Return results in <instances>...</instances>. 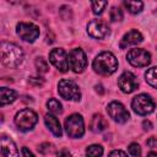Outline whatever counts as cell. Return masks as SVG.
Here are the masks:
<instances>
[{
	"instance_id": "6da1fadb",
	"label": "cell",
	"mask_w": 157,
	"mask_h": 157,
	"mask_svg": "<svg viewBox=\"0 0 157 157\" xmlns=\"http://www.w3.org/2000/svg\"><path fill=\"white\" fill-rule=\"evenodd\" d=\"M92 66L97 74H99L102 76H109L117 71L118 60H117L115 55L112 54L110 52H102L101 54H98L96 56Z\"/></svg>"
},
{
	"instance_id": "7a4b0ae2",
	"label": "cell",
	"mask_w": 157,
	"mask_h": 157,
	"mask_svg": "<svg viewBox=\"0 0 157 157\" xmlns=\"http://www.w3.org/2000/svg\"><path fill=\"white\" fill-rule=\"evenodd\" d=\"M0 53L1 61L7 67H17L23 60V50L13 43L1 42Z\"/></svg>"
},
{
	"instance_id": "3957f363",
	"label": "cell",
	"mask_w": 157,
	"mask_h": 157,
	"mask_svg": "<svg viewBox=\"0 0 157 157\" xmlns=\"http://www.w3.org/2000/svg\"><path fill=\"white\" fill-rule=\"evenodd\" d=\"M37 121H38L37 114L29 108H25L17 112L15 115V124L21 131L32 130L33 126L37 124Z\"/></svg>"
},
{
	"instance_id": "277c9868",
	"label": "cell",
	"mask_w": 157,
	"mask_h": 157,
	"mask_svg": "<svg viewBox=\"0 0 157 157\" xmlns=\"http://www.w3.org/2000/svg\"><path fill=\"white\" fill-rule=\"evenodd\" d=\"M59 94L66 101L78 102L81 99V91L78 86L71 80H61L58 83Z\"/></svg>"
},
{
	"instance_id": "5b68a950",
	"label": "cell",
	"mask_w": 157,
	"mask_h": 157,
	"mask_svg": "<svg viewBox=\"0 0 157 157\" xmlns=\"http://www.w3.org/2000/svg\"><path fill=\"white\" fill-rule=\"evenodd\" d=\"M131 107L136 114L147 115L155 110V102L148 94L141 93V94H137L136 97H134V99L131 102Z\"/></svg>"
},
{
	"instance_id": "8992f818",
	"label": "cell",
	"mask_w": 157,
	"mask_h": 157,
	"mask_svg": "<svg viewBox=\"0 0 157 157\" xmlns=\"http://www.w3.org/2000/svg\"><path fill=\"white\" fill-rule=\"evenodd\" d=\"M65 130L70 137L77 139L85 134V123L80 114H71L65 120Z\"/></svg>"
},
{
	"instance_id": "52a82bcc",
	"label": "cell",
	"mask_w": 157,
	"mask_h": 157,
	"mask_svg": "<svg viewBox=\"0 0 157 157\" xmlns=\"http://www.w3.org/2000/svg\"><path fill=\"white\" fill-rule=\"evenodd\" d=\"M87 66V58L82 49L75 48L69 53V67L76 72H82Z\"/></svg>"
},
{
	"instance_id": "ba28073f",
	"label": "cell",
	"mask_w": 157,
	"mask_h": 157,
	"mask_svg": "<svg viewBox=\"0 0 157 157\" xmlns=\"http://www.w3.org/2000/svg\"><path fill=\"white\" fill-rule=\"evenodd\" d=\"M16 32L26 42L33 43L39 37V27L31 22H18L16 26Z\"/></svg>"
},
{
	"instance_id": "9c48e42d",
	"label": "cell",
	"mask_w": 157,
	"mask_h": 157,
	"mask_svg": "<svg viewBox=\"0 0 157 157\" xmlns=\"http://www.w3.org/2000/svg\"><path fill=\"white\" fill-rule=\"evenodd\" d=\"M128 61L136 67H145L151 63V55L147 50L141 48L131 49L126 55Z\"/></svg>"
},
{
	"instance_id": "30bf717a",
	"label": "cell",
	"mask_w": 157,
	"mask_h": 157,
	"mask_svg": "<svg viewBox=\"0 0 157 157\" xmlns=\"http://www.w3.org/2000/svg\"><path fill=\"white\" fill-rule=\"evenodd\" d=\"M49 61L61 72L69 70V55L61 48H55L49 53Z\"/></svg>"
},
{
	"instance_id": "8fae6325",
	"label": "cell",
	"mask_w": 157,
	"mask_h": 157,
	"mask_svg": "<svg viewBox=\"0 0 157 157\" xmlns=\"http://www.w3.org/2000/svg\"><path fill=\"white\" fill-rule=\"evenodd\" d=\"M107 112H108L109 117H110L114 121L120 123V124L126 123V121L129 120V118H130L129 112L126 110V108H125L120 102H117V101H113V102H110V103L108 104Z\"/></svg>"
},
{
	"instance_id": "7c38bea8",
	"label": "cell",
	"mask_w": 157,
	"mask_h": 157,
	"mask_svg": "<svg viewBox=\"0 0 157 157\" xmlns=\"http://www.w3.org/2000/svg\"><path fill=\"white\" fill-rule=\"evenodd\" d=\"M118 86L124 93H131L139 87V81L132 72L125 71L119 76Z\"/></svg>"
},
{
	"instance_id": "4fadbf2b",
	"label": "cell",
	"mask_w": 157,
	"mask_h": 157,
	"mask_svg": "<svg viewBox=\"0 0 157 157\" xmlns=\"http://www.w3.org/2000/svg\"><path fill=\"white\" fill-rule=\"evenodd\" d=\"M87 33L97 39H103L109 34V27L102 20H92L87 25Z\"/></svg>"
},
{
	"instance_id": "5bb4252c",
	"label": "cell",
	"mask_w": 157,
	"mask_h": 157,
	"mask_svg": "<svg viewBox=\"0 0 157 157\" xmlns=\"http://www.w3.org/2000/svg\"><path fill=\"white\" fill-rule=\"evenodd\" d=\"M0 157H18L16 144L5 135L0 139Z\"/></svg>"
},
{
	"instance_id": "9a60e30c",
	"label": "cell",
	"mask_w": 157,
	"mask_h": 157,
	"mask_svg": "<svg viewBox=\"0 0 157 157\" xmlns=\"http://www.w3.org/2000/svg\"><path fill=\"white\" fill-rule=\"evenodd\" d=\"M142 39H144V37L137 29H131V31H129L128 33L124 34V37L120 42V48H126L129 45L139 44V43L142 42Z\"/></svg>"
},
{
	"instance_id": "2e32d148",
	"label": "cell",
	"mask_w": 157,
	"mask_h": 157,
	"mask_svg": "<svg viewBox=\"0 0 157 157\" xmlns=\"http://www.w3.org/2000/svg\"><path fill=\"white\" fill-rule=\"evenodd\" d=\"M44 121H45V125L48 126V129L58 137H61L63 135V130H61V126H60V121L58 120V118L53 114H47L44 117Z\"/></svg>"
},
{
	"instance_id": "e0dca14e",
	"label": "cell",
	"mask_w": 157,
	"mask_h": 157,
	"mask_svg": "<svg viewBox=\"0 0 157 157\" xmlns=\"http://www.w3.org/2000/svg\"><path fill=\"white\" fill-rule=\"evenodd\" d=\"M107 126H108V123L101 114H94L92 117L91 123H90V129L93 132H102L103 130L107 129Z\"/></svg>"
},
{
	"instance_id": "ac0fdd59",
	"label": "cell",
	"mask_w": 157,
	"mask_h": 157,
	"mask_svg": "<svg viewBox=\"0 0 157 157\" xmlns=\"http://www.w3.org/2000/svg\"><path fill=\"white\" fill-rule=\"evenodd\" d=\"M16 98H17L16 91H13L11 88H6V87L0 88V104L1 105H6L9 103H12Z\"/></svg>"
},
{
	"instance_id": "d6986e66",
	"label": "cell",
	"mask_w": 157,
	"mask_h": 157,
	"mask_svg": "<svg viewBox=\"0 0 157 157\" xmlns=\"http://www.w3.org/2000/svg\"><path fill=\"white\" fill-rule=\"evenodd\" d=\"M145 78L150 86L157 88V66L147 69V71L145 72Z\"/></svg>"
},
{
	"instance_id": "ffe728a7",
	"label": "cell",
	"mask_w": 157,
	"mask_h": 157,
	"mask_svg": "<svg viewBox=\"0 0 157 157\" xmlns=\"http://www.w3.org/2000/svg\"><path fill=\"white\" fill-rule=\"evenodd\" d=\"M124 5L131 13H139L144 7L142 1H124Z\"/></svg>"
},
{
	"instance_id": "44dd1931",
	"label": "cell",
	"mask_w": 157,
	"mask_h": 157,
	"mask_svg": "<svg viewBox=\"0 0 157 157\" xmlns=\"http://www.w3.org/2000/svg\"><path fill=\"white\" fill-rule=\"evenodd\" d=\"M47 107H48V110L50 113H54V114H60L63 112V107H61V103L55 99V98H50L48 102H47Z\"/></svg>"
},
{
	"instance_id": "7402d4cb",
	"label": "cell",
	"mask_w": 157,
	"mask_h": 157,
	"mask_svg": "<svg viewBox=\"0 0 157 157\" xmlns=\"http://www.w3.org/2000/svg\"><path fill=\"white\" fill-rule=\"evenodd\" d=\"M103 155V147L101 145H90L86 148V157H101Z\"/></svg>"
},
{
	"instance_id": "603a6c76",
	"label": "cell",
	"mask_w": 157,
	"mask_h": 157,
	"mask_svg": "<svg viewBox=\"0 0 157 157\" xmlns=\"http://www.w3.org/2000/svg\"><path fill=\"white\" fill-rule=\"evenodd\" d=\"M34 64H36V67H37V70L39 71V72H42V74H44V72H47L48 70H49V65H48V61L44 59V58H37L36 59V61H34Z\"/></svg>"
},
{
	"instance_id": "cb8c5ba5",
	"label": "cell",
	"mask_w": 157,
	"mask_h": 157,
	"mask_svg": "<svg viewBox=\"0 0 157 157\" xmlns=\"http://www.w3.org/2000/svg\"><path fill=\"white\" fill-rule=\"evenodd\" d=\"M107 5H108L107 1H93V2L91 4L92 11H93L94 15H101V13L103 12V10L105 9Z\"/></svg>"
},
{
	"instance_id": "d4e9b609",
	"label": "cell",
	"mask_w": 157,
	"mask_h": 157,
	"mask_svg": "<svg viewBox=\"0 0 157 157\" xmlns=\"http://www.w3.org/2000/svg\"><path fill=\"white\" fill-rule=\"evenodd\" d=\"M109 17H110V21H113V22L121 21L123 20V11L119 7L113 6L110 9V11H109Z\"/></svg>"
},
{
	"instance_id": "484cf974",
	"label": "cell",
	"mask_w": 157,
	"mask_h": 157,
	"mask_svg": "<svg viewBox=\"0 0 157 157\" xmlns=\"http://www.w3.org/2000/svg\"><path fill=\"white\" fill-rule=\"evenodd\" d=\"M128 150H129V153L132 157H141V147H140V145L132 142V144L129 145Z\"/></svg>"
},
{
	"instance_id": "4316f807",
	"label": "cell",
	"mask_w": 157,
	"mask_h": 157,
	"mask_svg": "<svg viewBox=\"0 0 157 157\" xmlns=\"http://www.w3.org/2000/svg\"><path fill=\"white\" fill-rule=\"evenodd\" d=\"M109 157H128V155L121 150H114L109 153Z\"/></svg>"
},
{
	"instance_id": "83f0119b",
	"label": "cell",
	"mask_w": 157,
	"mask_h": 157,
	"mask_svg": "<svg viewBox=\"0 0 157 157\" xmlns=\"http://www.w3.org/2000/svg\"><path fill=\"white\" fill-rule=\"evenodd\" d=\"M146 144H147L148 147L155 148V147H157V139H156V137H150V139L146 141Z\"/></svg>"
},
{
	"instance_id": "f1b7e54d",
	"label": "cell",
	"mask_w": 157,
	"mask_h": 157,
	"mask_svg": "<svg viewBox=\"0 0 157 157\" xmlns=\"http://www.w3.org/2000/svg\"><path fill=\"white\" fill-rule=\"evenodd\" d=\"M56 157H71V153H70L66 148H63V150H60V151L58 152Z\"/></svg>"
},
{
	"instance_id": "f546056e",
	"label": "cell",
	"mask_w": 157,
	"mask_h": 157,
	"mask_svg": "<svg viewBox=\"0 0 157 157\" xmlns=\"http://www.w3.org/2000/svg\"><path fill=\"white\" fill-rule=\"evenodd\" d=\"M22 155H23V157H34V155L27 147H23L22 148Z\"/></svg>"
},
{
	"instance_id": "4dcf8cb0",
	"label": "cell",
	"mask_w": 157,
	"mask_h": 157,
	"mask_svg": "<svg viewBox=\"0 0 157 157\" xmlns=\"http://www.w3.org/2000/svg\"><path fill=\"white\" fill-rule=\"evenodd\" d=\"M142 126H144V129H145V130H151L152 124H151V121H150V120H144V121H142Z\"/></svg>"
},
{
	"instance_id": "1f68e13d",
	"label": "cell",
	"mask_w": 157,
	"mask_h": 157,
	"mask_svg": "<svg viewBox=\"0 0 157 157\" xmlns=\"http://www.w3.org/2000/svg\"><path fill=\"white\" fill-rule=\"evenodd\" d=\"M147 157H157V152H150L147 155Z\"/></svg>"
}]
</instances>
